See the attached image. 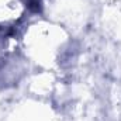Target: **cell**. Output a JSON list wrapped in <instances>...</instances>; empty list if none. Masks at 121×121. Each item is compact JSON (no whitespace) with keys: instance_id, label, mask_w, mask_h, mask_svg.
I'll return each instance as SVG.
<instances>
[{"instance_id":"1","label":"cell","mask_w":121,"mask_h":121,"mask_svg":"<svg viewBox=\"0 0 121 121\" xmlns=\"http://www.w3.org/2000/svg\"><path fill=\"white\" fill-rule=\"evenodd\" d=\"M26 1V6H28L31 11L34 13H38L41 10V6H42V1L41 0H24Z\"/></svg>"}]
</instances>
